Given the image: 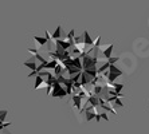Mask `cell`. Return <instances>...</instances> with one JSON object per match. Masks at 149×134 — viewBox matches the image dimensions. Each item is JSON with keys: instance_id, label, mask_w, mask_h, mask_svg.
<instances>
[{"instance_id": "6da1fadb", "label": "cell", "mask_w": 149, "mask_h": 134, "mask_svg": "<svg viewBox=\"0 0 149 134\" xmlns=\"http://www.w3.org/2000/svg\"><path fill=\"white\" fill-rule=\"evenodd\" d=\"M23 66L28 67L31 71H35L36 70V67H38V64H36V62H35V58H31V59L26 60V62H23Z\"/></svg>"}, {"instance_id": "7a4b0ae2", "label": "cell", "mask_w": 149, "mask_h": 134, "mask_svg": "<svg viewBox=\"0 0 149 134\" xmlns=\"http://www.w3.org/2000/svg\"><path fill=\"white\" fill-rule=\"evenodd\" d=\"M82 35H83V43H85V46H94V40L90 38L87 30H85V32H83Z\"/></svg>"}, {"instance_id": "3957f363", "label": "cell", "mask_w": 149, "mask_h": 134, "mask_svg": "<svg viewBox=\"0 0 149 134\" xmlns=\"http://www.w3.org/2000/svg\"><path fill=\"white\" fill-rule=\"evenodd\" d=\"M34 40H36V43H38L39 46H46L47 44V38L46 36H34Z\"/></svg>"}, {"instance_id": "277c9868", "label": "cell", "mask_w": 149, "mask_h": 134, "mask_svg": "<svg viewBox=\"0 0 149 134\" xmlns=\"http://www.w3.org/2000/svg\"><path fill=\"white\" fill-rule=\"evenodd\" d=\"M52 39H55V40H58V39H61V36H62V26H58L56 27V30L54 32H52Z\"/></svg>"}, {"instance_id": "5b68a950", "label": "cell", "mask_w": 149, "mask_h": 134, "mask_svg": "<svg viewBox=\"0 0 149 134\" xmlns=\"http://www.w3.org/2000/svg\"><path fill=\"white\" fill-rule=\"evenodd\" d=\"M116 62H118V58H117V57H116V58H113V57H111L110 59H109V63H110V64H114Z\"/></svg>"}]
</instances>
